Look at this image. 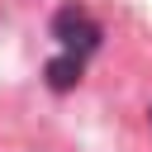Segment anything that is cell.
Returning a JSON list of instances; mask_svg holds the SVG:
<instances>
[{"mask_svg":"<svg viewBox=\"0 0 152 152\" xmlns=\"http://www.w3.org/2000/svg\"><path fill=\"white\" fill-rule=\"evenodd\" d=\"M52 33H57V57H52V86L57 90H66L71 81H81V71H86V57L95 52V43H100V28H95V19L81 10V5H62V14L52 19Z\"/></svg>","mask_w":152,"mask_h":152,"instance_id":"1","label":"cell"}]
</instances>
